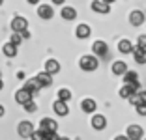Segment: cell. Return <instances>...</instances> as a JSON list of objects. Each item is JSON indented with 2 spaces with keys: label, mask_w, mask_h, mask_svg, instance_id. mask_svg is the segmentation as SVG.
Returning <instances> with one entry per match:
<instances>
[{
  "label": "cell",
  "mask_w": 146,
  "mask_h": 140,
  "mask_svg": "<svg viewBox=\"0 0 146 140\" xmlns=\"http://www.w3.org/2000/svg\"><path fill=\"white\" fill-rule=\"evenodd\" d=\"M79 65H81L82 71H96L99 62H98L96 56H82V58L79 60Z\"/></svg>",
  "instance_id": "cell-1"
},
{
  "label": "cell",
  "mask_w": 146,
  "mask_h": 140,
  "mask_svg": "<svg viewBox=\"0 0 146 140\" xmlns=\"http://www.w3.org/2000/svg\"><path fill=\"white\" fill-rule=\"evenodd\" d=\"M32 131H34V125H32V122H26V120L21 122V123H19V127H17V133H19L21 138H30Z\"/></svg>",
  "instance_id": "cell-2"
},
{
  "label": "cell",
  "mask_w": 146,
  "mask_h": 140,
  "mask_svg": "<svg viewBox=\"0 0 146 140\" xmlns=\"http://www.w3.org/2000/svg\"><path fill=\"white\" fill-rule=\"evenodd\" d=\"M56 129H58V123L52 118H43L41 122H39V131H43V133H52V131H56Z\"/></svg>",
  "instance_id": "cell-3"
},
{
  "label": "cell",
  "mask_w": 146,
  "mask_h": 140,
  "mask_svg": "<svg viewBox=\"0 0 146 140\" xmlns=\"http://www.w3.org/2000/svg\"><path fill=\"white\" fill-rule=\"evenodd\" d=\"M142 135H144V131H142L141 125H129L127 133H125V136L129 140H142Z\"/></svg>",
  "instance_id": "cell-4"
},
{
  "label": "cell",
  "mask_w": 146,
  "mask_h": 140,
  "mask_svg": "<svg viewBox=\"0 0 146 140\" xmlns=\"http://www.w3.org/2000/svg\"><path fill=\"white\" fill-rule=\"evenodd\" d=\"M52 110L56 112L58 116H68L69 114V106H68V101H62V99H56L54 105H52Z\"/></svg>",
  "instance_id": "cell-5"
},
{
  "label": "cell",
  "mask_w": 146,
  "mask_h": 140,
  "mask_svg": "<svg viewBox=\"0 0 146 140\" xmlns=\"http://www.w3.org/2000/svg\"><path fill=\"white\" fill-rule=\"evenodd\" d=\"M28 28V21L25 17H13L11 21V30L13 32H23V30Z\"/></svg>",
  "instance_id": "cell-6"
},
{
  "label": "cell",
  "mask_w": 146,
  "mask_h": 140,
  "mask_svg": "<svg viewBox=\"0 0 146 140\" xmlns=\"http://www.w3.org/2000/svg\"><path fill=\"white\" fill-rule=\"evenodd\" d=\"M92 9H94L96 13L107 15V13L111 11V4H105L103 0H94V2H92Z\"/></svg>",
  "instance_id": "cell-7"
},
{
  "label": "cell",
  "mask_w": 146,
  "mask_h": 140,
  "mask_svg": "<svg viewBox=\"0 0 146 140\" xmlns=\"http://www.w3.org/2000/svg\"><path fill=\"white\" fill-rule=\"evenodd\" d=\"M38 15L41 19H45V21H49V19H52V15H54V9H52V6H49V4H41L38 8Z\"/></svg>",
  "instance_id": "cell-8"
},
{
  "label": "cell",
  "mask_w": 146,
  "mask_h": 140,
  "mask_svg": "<svg viewBox=\"0 0 146 140\" xmlns=\"http://www.w3.org/2000/svg\"><path fill=\"white\" fill-rule=\"evenodd\" d=\"M105 125H107V120H105L103 114H94L92 116V127H94L96 131H103Z\"/></svg>",
  "instance_id": "cell-9"
},
{
  "label": "cell",
  "mask_w": 146,
  "mask_h": 140,
  "mask_svg": "<svg viewBox=\"0 0 146 140\" xmlns=\"http://www.w3.org/2000/svg\"><path fill=\"white\" fill-rule=\"evenodd\" d=\"M129 22L133 26H141L142 22H144V13H142L141 9H133V11L129 13Z\"/></svg>",
  "instance_id": "cell-10"
},
{
  "label": "cell",
  "mask_w": 146,
  "mask_h": 140,
  "mask_svg": "<svg viewBox=\"0 0 146 140\" xmlns=\"http://www.w3.org/2000/svg\"><path fill=\"white\" fill-rule=\"evenodd\" d=\"M92 51H94V54H98V56H105L109 52V47H107L105 41L98 39V41H94V45H92Z\"/></svg>",
  "instance_id": "cell-11"
},
{
  "label": "cell",
  "mask_w": 146,
  "mask_h": 140,
  "mask_svg": "<svg viewBox=\"0 0 146 140\" xmlns=\"http://www.w3.org/2000/svg\"><path fill=\"white\" fill-rule=\"evenodd\" d=\"M23 88H25V90H28V92H30L32 95H34V93H38L39 90H41V84H39V82H38V79L34 77V79H28V81L25 82V86H23Z\"/></svg>",
  "instance_id": "cell-12"
},
{
  "label": "cell",
  "mask_w": 146,
  "mask_h": 140,
  "mask_svg": "<svg viewBox=\"0 0 146 140\" xmlns=\"http://www.w3.org/2000/svg\"><path fill=\"white\" fill-rule=\"evenodd\" d=\"M81 108H82V112H86V114H92V112H96L98 105H96V101H94V99L86 97V99H82V103H81Z\"/></svg>",
  "instance_id": "cell-13"
},
{
  "label": "cell",
  "mask_w": 146,
  "mask_h": 140,
  "mask_svg": "<svg viewBox=\"0 0 146 140\" xmlns=\"http://www.w3.org/2000/svg\"><path fill=\"white\" fill-rule=\"evenodd\" d=\"M32 99V93L28 92V90H25V88H21L17 93H15V101L19 103V105H25L26 101H30Z\"/></svg>",
  "instance_id": "cell-14"
},
{
  "label": "cell",
  "mask_w": 146,
  "mask_h": 140,
  "mask_svg": "<svg viewBox=\"0 0 146 140\" xmlns=\"http://www.w3.org/2000/svg\"><path fill=\"white\" fill-rule=\"evenodd\" d=\"M45 71H47L49 75H56V73L60 71V64H58V60H54V58L47 60V62H45Z\"/></svg>",
  "instance_id": "cell-15"
},
{
  "label": "cell",
  "mask_w": 146,
  "mask_h": 140,
  "mask_svg": "<svg viewBox=\"0 0 146 140\" xmlns=\"http://www.w3.org/2000/svg\"><path fill=\"white\" fill-rule=\"evenodd\" d=\"M38 82L41 84V88H47V86H51L52 84V75H49L47 71H41V73H38Z\"/></svg>",
  "instance_id": "cell-16"
},
{
  "label": "cell",
  "mask_w": 146,
  "mask_h": 140,
  "mask_svg": "<svg viewBox=\"0 0 146 140\" xmlns=\"http://www.w3.org/2000/svg\"><path fill=\"white\" fill-rule=\"evenodd\" d=\"M133 56H135V62H137V64H146V49H142V47H135L133 51Z\"/></svg>",
  "instance_id": "cell-17"
},
{
  "label": "cell",
  "mask_w": 146,
  "mask_h": 140,
  "mask_svg": "<svg viewBox=\"0 0 146 140\" xmlns=\"http://www.w3.org/2000/svg\"><path fill=\"white\" fill-rule=\"evenodd\" d=\"M62 19H66V21H73V19H77V9L71 8V6H66V8H62Z\"/></svg>",
  "instance_id": "cell-18"
},
{
  "label": "cell",
  "mask_w": 146,
  "mask_h": 140,
  "mask_svg": "<svg viewBox=\"0 0 146 140\" xmlns=\"http://www.w3.org/2000/svg\"><path fill=\"white\" fill-rule=\"evenodd\" d=\"M90 32H92V30H90L88 24H79L77 28H75V36H77L79 39H86L88 36H90Z\"/></svg>",
  "instance_id": "cell-19"
},
{
  "label": "cell",
  "mask_w": 146,
  "mask_h": 140,
  "mask_svg": "<svg viewBox=\"0 0 146 140\" xmlns=\"http://www.w3.org/2000/svg\"><path fill=\"white\" fill-rule=\"evenodd\" d=\"M111 69H112V73H114V75L122 77L125 71H127V64H125V62H114Z\"/></svg>",
  "instance_id": "cell-20"
},
{
  "label": "cell",
  "mask_w": 146,
  "mask_h": 140,
  "mask_svg": "<svg viewBox=\"0 0 146 140\" xmlns=\"http://www.w3.org/2000/svg\"><path fill=\"white\" fill-rule=\"evenodd\" d=\"M118 51H120L122 54H129V52L133 51V45H131L129 39H120V43H118Z\"/></svg>",
  "instance_id": "cell-21"
},
{
  "label": "cell",
  "mask_w": 146,
  "mask_h": 140,
  "mask_svg": "<svg viewBox=\"0 0 146 140\" xmlns=\"http://www.w3.org/2000/svg\"><path fill=\"white\" fill-rule=\"evenodd\" d=\"M2 52H4L8 58H13V56H17V45H13V43H6L2 47Z\"/></svg>",
  "instance_id": "cell-22"
},
{
  "label": "cell",
  "mask_w": 146,
  "mask_h": 140,
  "mask_svg": "<svg viewBox=\"0 0 146 140\" xmlns=\"http://www.w3.org/2000/svg\"><path fill=\"white\" fill-rule=\"evenodd\" d=\"M122 77H124V84H131V82H137V81H139V75H137L135 71H129V69H127V71H125Z\"/></svg>",
  "instance_id": "cell-23"
},
{
  "label": "cell",
  "mask_w": 146,
  "mask_h": 140,
  "mask_svg": "<svg viewBox=\"0 0 146 140\" xmlns=\"http://www.w3.org/2000/svg\"><path fill=\"white\" fill-rule=\"evenodd\" d=\"M133 92H137V90H133L129 84H124V86L120 88V92H118V93H120V97H122V99H127V97H129V95H131Z\"/></svg>",
  "instance_id": "cell-24"
},
{
  "label": "cell",
  "mask_w": 146,
  "mask_h": 140,
  "mask_svg": "<svg viewBox=\"0 0 146 140\" xmlns=\"http://www.w3.org/2000/svg\"><path fill=\"white\" fill-rule=\"evenodd\" d=\"M58 99H62V101H69V99H71V92H69L68 88L58 90Z\"/></svg>",
  "instance_id": "cell-25"
},
{
  "label": "cell",
  "mask_w": 146,
  "mask_h": 140,
  "mask_svg": "<svg viewBox=\"0 0 146 140\" xmlns=\"http://www.w3.org/2000/svg\"><path fill=\"white\" fill-rule=\"evenodd\" d=\"M23 106H25V110H26V112H36V110H38V105L34 103V99H30V101H26Z\"/></svg>",
  "instance_id": "cell-26"
},
{
  "label": "cell",
  "mask_w": 146,
  "mask_h": 140,
  "mask_svg": "<svg viewBox=\"0 0 146 140\" xmlns=\"http://www.w3.org/2000/svg\"><path fill=\"white\" fill-rule=\"evenodd\" d=\"M9 43H13V45H21L23 43V38H21V34H19V32H13L11 34V39H9Z\"/></svg>",
  "instance_id": "cell-27"
},
{
  "label": "cell",
  "mask_w": 146,
  "mask_h": 140,
  "mask_svg": "<svg viewBox=\"0 0 146 140\" xmlns=\"http://www.w3.org/2000/svg\"><path fill=\"white\" fill-rule=\"evenodd\" d=\"M30 138L32 140H43V138H45V133L39 131V129H38V131L34 129V131H32V135H30Z\"/></svg>",
  "instance_id": "cell-28"
},
{
  "label": "cell",
  "mask_w": 146,
  "mask_h": 140,
  "mask_svg": "<svg viewBox=\"0 0 146 140\" xmlns=\"http://www.w3.org/2000/svg\"><path fill=\"white\" fill-rule=\"evenodd\" d=\"M135 108H137V114H139V116H146V105H144V103H139V105H135Z\"/></svg>",
  "instance_id": "cell-29"
},
{
  "label": "cell",
  "mask_w": 146,
  "mask_h": 140,
  "mask_svg": "<svg viewBox=\"0 0 146 140\" xmlns=\"http://www.w3.org/2000/svg\"><path fill=\"white\" fill-rule=\"evenodd\" d=\"M137 43H139V47H142V49H146V36H139Z\"/></svg>",
  "instance_id": "cell-30"
},
{
  "label": "cell",
  "mask_w": 146,
  "mask_h": 140,
  "mask_svg": "<svg viewBox=\"0 0 146 140\" xmlns=\"http://www.w3.org/2000/svg\"><path fill=\"white\" fill-rule=\"evenodd\" d=\"M137 95H139V101L146 105V92H137Z\"/></svg>",
  "instance_id": "cell-31"
},
{
  "label": "cell",
  "mask_w": 146,
  "mask_h": 140,
  "mask_svg": "<svg viewBox=\"0 0 146 140\" xmlns=\"http://www.w3.org/2000/svg\"><path fill=\"white\" fill-rule=\"evenodd\" d=\"M114 140H129V138H127V136H125V135H120V136H116Z\"/></svg>",
  "instance_id": "cell-32"
},
{
  "label": "cell",
  "mask_w": 146,
  "mask_h": 140,
  "mask_svg": "<svg viewBox=\"0 0 146 140\" xmlns=\"http://www.w3.org/2000/svg\"><path fill=\"white\" fill-rule=\"evenodd\" d=\"M28 4H32V6H36V4H39V0H26Z\"/></svg>",
  "instance_id": "cell-33"
},
{
  "label": "cell",
  "mask_w": 146,
  "mask_h": 140,
  "mask_svg": "<svg viewBox=\"0 0 146 140\" xmlns=\"http://www.w3.org/2000/svg\"><path fill=\"white\" fill-rule=\"evenodd\" d=\"M66 0H52V4H64Z\"/></svg>",
  "instance_id": "cell-34"
},
{
  "label": "cell",
  "mask_w": 146,
  "mask_h": 140,
  "mask_svg": "<svg viewBox=\"0 0 146 140\" xmlns=\"http://www.w3.org/2000/svg\"><path fill=\"white\" fill-rule=\"evenodd\" d=\"M4 112H6V110H4V106L0 105V118H2V116H4Z\"/></svg>",
  "instance_id": "cell-35"
},
{
  "label": "cell",
  "mask_w": 146,
  "mask_h": 140,
  "mask_svg": "<svg viewBox=\"0 0 146 140\" xmlns=\"http://www.w3.org/2000/svg\"><path fill=\"white\" fill-rule=\"evenodd\" d=\"M105 4H112V2H114V0H103Z\"/></svg>",
  "instance_id": "cell-36"
},
{
  "label": "cell",
  "mask_w": 146,
  "mask_h": 140,
  "mask_svg": "<svg viewBox=\"0 0 146 140\" xmlns=\"http://www.w3.org/2000/svg\"><path fill=\"white\" fill-rule=\"evenodd\" d=\"M58 140H69V138H66V136H62V138H60V136H58Z\"/></svg>",
  "instance_id": "cell-37"
},
{
  "label": "cell",
  "mask_w": 146,
  "mask_h": 140,
  "mask_svg": "<svg viewBox=\"0 0 146 140\" xmlns=\"http://www.w3.org/2000/svg\"><path fill=\"white\" fill-rule=\"evenodd\" d=\"M2 86H4V84H2V79H0V90H2Z\"/></svg>",
  "instance_id": "cell-38"
},
{
  "label": "cell",
  "mask_w": 146,
  "mask_h": 140,
  "mask_svg": "<svg viewBox=\"0 0 146 140\" xmlns=\"http://www.w3.org/2000/svg\"><path fill=\"white\" fill-rule=\"evenodd\" d=\"M2 2H4V0H0V6H2Z\"/></svg>",
  "instance_id": "cell-39"
},
{
  "label": "cell",
  "mask_w": 146,
  "mask_h": 140,
  "mask_svg": "<svg viewBox=\"0 0 146 140\" xmlns=\"http://www.w3.org/2000/svg\"><path fill=\"white\" fill-rule=\"evenodd\" d=\"M0 79H2V71H0Z\"/></svg>",
  "instance_id": "cell-40"
},
{
  "label": "cell",
  "mask_w": 146,
  "mask_h": 140,
  "mask_svg": "<svg viewBox=\"0 0 146 140\" xmlns=\"http://www.w3.org/2000/svg\"><path fill=\"white\" fill-rule=\"evenodd\" d=\"M144 140H146V138H144Z\"/></svg>",
  "instance_id": "cell-41"
}]
</instances>
